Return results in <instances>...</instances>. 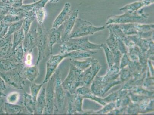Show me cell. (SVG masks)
<instances>
[{"label":"cell","mask_w":154,"mask_h":115,"mask_svg":"<svg viewBox=\"0 0 154 115\" xmlns=\"http://www.w3.org/2000/svg\"><path fill=\"white\" fill-rule=\"evenodd\" d=\"M143 8L134 12H124L121 15L110 17L106 22L107 25L110 24L144 23L147 21L149 15L144 12Z\"/></svg>","instance_id":"1"},{"label":"cell","mask_w":154,"mask_h":115,"mask_svg":"<svg viewBox=\"0 0 154 115\" xmlns=\"http://www.w3.org/2000/svg\"><path fill=\"white\" fill-rule=\"evenodd\" d=\"M118 24L126 36L137 35L142 38H148L153 35L154 24L134 23Z\"/></svg>","instance_id":"2"},{"label":"cell","mask_w":154,"mask_h":115,"mask_svg":"<svg viewBox=\"0 0 154 115\" xmlns=\"http://www.w3.org/2000/svg\"><path fill=\"white\" fill-rule=\"evenodd\" d=\"M105 26L96 27L90 22L77 18L75 26L70 35V38H76L94 34L104 30Z\"/></svg>","instance_id":"3"},{"label":"cell","mask_w":154,"mask_h":115,"mask_svg":"<svg viewBox=\"0 0 154 115\" xmlns=\"http://www.w3.org/2000/svg\"><path fill=\"white\" fill-rule=\"evenodd\" d=\"M62 45V49L72 50L78 49H100V46L89 42L88 36L78 38H70Z\"/></svg>","instance_id":"4"},{"label":"cell","mask_w":154,"mask_h":115,"mask_svg":"<svg viewBox=\"0 0 154 115\" xmlns=\"http://www.w3.org/2000/svg\"><path fill=\"white\" fill-rule=\"evenodd\" d=\"M79 11L75 9L71 12L70 16L63 24L61 32V41L65 42L69 39L70 35L75 26V21L78 18Z\"/></svg>","instance_id":"5"},{"label":"cell","mask_w":154,"mask_h":115,"mask_svg":"<svg viewBox=\"0 0 154 115\" xmlns=\"http://www.w3.org/2000/svg\"><path fill=\"white\" fill-rule=\"evenodd\" d=\"M71 12V4L69 2L66 3L62 10L53 22L52 27H59L68 19L70 16Z\"/></svg>","instance_id":"6"},{"label":"cell","mask_w":154,"mask_h":115,"mask_svg":"<svg viewBox=\"0 0 154 115\" xmlns=\"http://www.w3.org/2000/svg\"><path fill=\"white\" fill-rule=\"evenodd\" d=\"M154 0H142L128 4L120 8L119 10L124 12H134L143 8L144 7L149 6L154 4Z\"/></svg>","instance_id":"7"},{"label":"cell","mask_w":154,"mask_h":115,"mask_svg":"<svg viewBox=\"0 0 154 115\" xmlns=\"http://www.w3.org/2000/svg\"><path fill=\"white\" fill-rule=\"evenodd\" d=\"M63 28V24L58 28H53L47 30L48 39L50 47L56 43H59L61 41V32Z\"/></svg>","instance_id":"8"},{"label":"cell","mask_w":154,"mask_h":115,"mask_svg":"<svg viewBox=\"0 0 154 115\" xmlns=\"http://www.w3.org/2000/svg\"><path fill=\"white\" fill-rule=\"evenodd\" d=\"M68 55V54L67 55L63 56L57 55L51 57L47 63V75L44 81V83L48 80L49 78L51 76L52 74L54 72V70L56 69L58 64L61 62L63 59Z\"/></svg>","instance_id":"9"},{"label":"cell","mask_w":154,"mask_h":115,"mask_svg":"<svg viewBox=\"0 0 154 115\" xmlns=\"http://www.w3.org/2000/svg\"><path fill=\"white\" fill-rule=\"evenodd\" d=\"M49 2V0H39L37 2L29 5H23L21 7L22 9L28 12H35L38 10L45 8L46 4Z\"/></svg>","instance_id":"10"},{"label":"cell","mask_w":154,"mask_h":115,"mask_svg":"<svg viewBox=\"0 0 154 115\" xmlns=\"http://www.w3.org/2000/svg\"><path fill=\"white\" fill-rule=\"evenodd\" d=\"M36 20L35 15V14L29 15L23 19L22 23V28L24 32L25 36H26L30 30L31 26L33 22Z\"/></svg>","instance_id":"11"},{"label":"cell","mask_w":154,"mask_h":115,"mask_svg":"<svg viewBox=\"0 0 154 115\" xmlns=\"http://www.w3.org/2000/svg\"><path fill=\"white\" fill-rule=\"evenodd\" d=\"M46 101L45 90L44 88L38 98L37 101L36 111L39 114H41L42 113L43 109L45 106Z\"/></svg>","instance_id":"12"},{"label":"cell","mask_w":154,"mask_h":115,"mask_svg":"<svg viewBox=\"0 0 154 115\" xmlns=\"http://www.w3.org/2000/svg\"><path fill=\"white\" fill-rule=\"evenodd\" d=\"M24 38V32L22 27L21 29L14 33L13 49H15L17 46L21 44Z\"/></svg>","instance_id":"13"},{"label":"cell","mask_w":154,"mask_h":115,"mask_svg":"<svg viewBox=\"0 0 154 115\" xmlns=\"http://www.w3.org/2000/svg\"><path fill=\"white\" fill-rule=\"evenodd\" d=\"M23 20V19L19 21L10 24L8 28V32L5 37H8L12 36L15 32L21 29Z\"/></svg>","instance_id":"14"},{"label":"cell","mask_w":154,"mask_h":115,"mask_svg":"<svg viewBox=\"0 0 154 115\" xmlns=\"http://www.w3.org/2000/svg\"><path fill=\"white\" fill-rule=\"evenodd\" d=\"M36 22L39 25H42L47 16V12L45 8H42L35 12Z\"/></svg>","instance_id":"15"},{"label":"cell","mask_w":154,"mask_h":115,"mask_svg":"<svg viewBox=\"0 0 154 115\" xmlns=\"http://www.w3.org/2000/svg\"><path fill=\"white\" fill-rule=\"evenodd\" d=\"M47 105L46 108L48 113H51L53 109V92L51 87H49L47 93Z\"/></svg>","instance_id":"16"},{"label":"cell","mask_w":154,"mask_h":115,"mask_svg":"<svg viewBox=\"0 0 154 115\" xmlns=\"http://www.w3.org/2000/svg\"><path fill=\"white\" fill-rule=\"evenodd\" d=\"M23 18L20 17L18 15L12 14H7L5 15L2 21L5 22L9 24L14 23L15 22L19 21L23 19Z\"/></svg>","instance_id":"17"},{"label":"cell","mask_w":154,"mask_h":115,"mask_svg":"<svg viewBox=\"0 0 154 115\" xmlns=\"http://www.w3.org/2000/svg\"><path fill=\"white\" fill-rule=\"evenodd\" d=\"M57 86H56V92H57L58 101L60 106L63 105L62 102L63 99V92L61 87L59 79H57Z\"/></svg>","instance_id":"18"},{"label":"cell","mask_w":154,"mask_h":115,"mask_svg":"<svg viewBox=\"0 0 154 115\" xmlns=\"http://www.w3.org/2000/svg\"><path fill=\"white\" fill-rule=\"evenodd\" d=\"M36 68L35 67H29L26 70L25 75L30 81L33 80L36 76Z\"/></svg>","instance_id":"19"},{"label":"cell","mask_w":154,"mask_h":115,"mask_svg":"<svg viewBox=\"0 0 154 115\" xmlns=\"http://www.w3.org/2000/svg\"><path fill=\"white\" fill-rule=\"evenodd\" d=\"M9 25L3 21L0 22V39L6 36Z\"/></svg>","instance_id":"20"},{"label":"cell","mask_w":154,"mask_h":115,"mask_svg":"<svg viewBox=\"0 0 154 115\" xmlns=\"http://www.w3.org/2000/svg\"><path fill=\"white\" fill-rule=\"evenodd\" d=\"M42 85H38L36 84H33L31 86V90L32 98L34 102H36V97L38 94L39 91L41 89Z\"/></svg>","instance_id":"21"},{"label":"cell","mask_w":154,"mask_h":115,"mask_svg":"<svg viewBox=\"0 0 154 115\" xmlns=\"http://www.w3.org/2000/svg\"><path fill=\"white\" fill-rule=\"evenodd\" d=\"M23 0H8L6 3L17 9L21 8Z\"/></svg>","instance_id":"22"},{"label":"cell","mask_w":154,"mask_h":115,"mask_svg":"<svg viewBox=\"0 0 154 115\" xmlns=\"http://www.w3.org/2000/svg\"><path fill=\"white\" fill-rule=\"evenodd\" d=\"M18 98H19V96L18 94L16 93H13L9 95L7 98V99L9 103L12 104L17 102Z\"/></svg>","instance_id":"23"},{"label":"cell","mask_w":154,"mask_h":115,"mask_svg":"<svg viewBox=\"0 0 154 115\" xmlns=\"http://www.w3.org/2000/svg\"><path fill=\"white\" fill-rule=\"evenodd\" d=\"M59 1V0H49V2L52 3H57Z\"/></svg>","instance_id":"24"},{"label":"cell","mask_w":154,"mask_h":115,"mask_svg":"<svg viewBox=\"0 0 154 115\" xmlns=\"http://www.w3.org/2000/svg\"><path fill=\"white\" fill-rule=\"evenodd\" d=\"M0 82H3L2 79H1V76H0Z\"/></svg>","instance_id":"25"},{"label":"cell","mask_w":154,"mask_h":115,"mask_svg":"<svg viewBox=\"0 0 154 115\" xmlns=\"http://www.w3.org/2000/svg\"><path fill=\"white\" fill-rule=\"evenodd\" d=\"M139 1H142V0H139Z\"/></svg>","instance_id":"26"}]
</instances>
